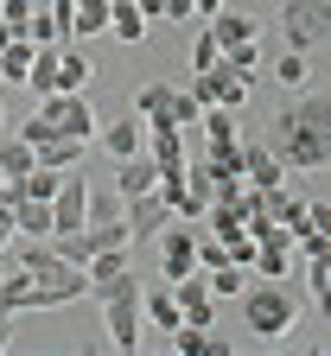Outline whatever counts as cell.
<instances>
[{
    "label": "cell",
    "mask_w": 331,
    "mask_h": 356,
    "mask_svg": "<svg viewBox=\"0 0 331 356\" xmlns=\"http://www.w3.org/2000/svg\"><path fill=\"white\" fill-rule=\"evenodd\" d=\"M268 153L287 172H325V159H331V108H325V96H300L293 108H280L274 134H268Z\"/></svg>",
    "instance_id": "obj_1"
},
{
    "label": "cell",
    "mask_w": 331,
    "mask_h": 356,
    "mask_svg": "<svg viewBox=\"0 0 331 356\" xmlns=\"http://www.w3.org/2000/svg\"><path fill=\"white\" fill-rule=\"evenodd\" d=\"M236 299H243V331H249V337L280 343V337L300 331V299L280 286V280H255V274H249V286L236 293Z\"/></svg>",
    "instance_id": "obj_2"
},
{
    "label": "cell",
    "mask_w": 331,
    "mask_h": 356,
    "mask_svg": "<svg viewBox=\"0 0 331 356\" xmlns=\"http://www.w3.org/2000/svg\"><path fill=\"white\" fill-rule=\"evenodd\" d=\"M102 325H109V343H115L121 356L140 350V331H147V318H140V280H134V274H128L115 293H102Z\"/></svg>",
    "instance_id": "obj_3"
},
{
    "label": "cell",
    "mask_w": 331,
    "mask_h": 356,
    "mask_svg": "<svg viewBox=\"0 0 331 356\" xmlns=\"http://www.w3.org/2000/svg\"><path fill=\"white\" fill-rule=\"evenodd\" d=\"M38 115L52 121L58 134H70V140H96V127H102L83 89H64V96H45V108H38Z\"/></svg>",
    "instance_id": "obj_4"
},
{
    "label": "cell",
    "mask_w": 331,
    "mask_h": 356,
    "mask_svg": "<svg viewBox=\"0 0 331 356\" xmlns=\"http://www.w3.org/2000/svg\"><path fill=\"white\" fill-rule=\"evenodd\" d=\"M192 96H198L204 108H243V96H249V76H243V70H229V64L217 58L210 70H198V76H192Z\"/></svg>",
    "instance_id": "obj_5"
},
{
    "label": "cell",
    "mask_w": 331,
    "mask_h": 356,
    "mask_svg": "<svg viewBox=\"0 0 331 356\" xmlns=\"http://www.w3.org/2000/svg\"><path fill=\"white\" fill-rule=\"evenodd\" d=\"M280 32H287V51H318V38H325V0H287L280 7Z\"/></svg>",
    "instance_id": "obj_6"
},
{
    "label": "cell",
    "mask_w": 331,
    "mask_h": 356,
    "mask_svg": "<svg viewBox=\"0 0 331 356\" xmlns=\"http://www.w3.org/2000/svg\"><path fill=\"white\" fill-rule=\"evenodd\" d=\"M121 222H128V242H153L166 222H172V204L160 191H140V197H121Z\"/></svg>",
    "instance_id": "obj_7"
},
{
    "label": "cell",
    "mask_w": 331,
    "mask_h": 356,
    "mask_svg": "<svg viewBox=\"0 0 331 356\" xmlns=\"http://www.w3.org/2000/svg\"><path fill=\"white\" fill-rule=\"evenodd\" d=\"M236 165H243V185L249 191H274L280 178H287V165L268 153V140H236Z\"/></svg>",
    "instance_id": "obj_8"
},
{
    "label": "cell",
    "mask_w": 331,
    "mask_h": 356,
    "mask_svg": "<svg viewBox=\"0 0 331 356\" xmlns=\"http://www.w3.org/2000/svg\"><path fill=\"white\" fill-rule=\"evenodd\" d=\"M96 140L109 159H128V153H147V121L140 115H115L109 127H96Z\"/></svg>",
    "instance_id": "obj_9"
},
{
    "label": "cell",
    "mask_w": 331,
    "mask_h": 356,
    "mask_svg": "<svg viewBox=\"0 0 331 356\" xmlns=\"http://www.w3.org/2000/svg\"><path fill=\"white\" fill-rule=\"evenodd\" d=\"M115 191H121V197L160 191V165H153L147 153H128V159H115Z\"/></svg>",
    "instance_id": "obj_10"
},
{
    "label": "cell",
    "mask_w": 331,
    "mask_h": 356,
    "mask_svg": "<svg viewBox=\"0 0 331 356\" xmlns=\"http://www.w3.org/2000/svg\"><path fill=\"white\" fill-rule=\"evenodd\" d=\"M109 32H115L121 44H140V38H147V32H153V19H147V13H140V7H134V0H109Z\"/></svg>",
    "instance_id": "obj_11"
},
{
    "label": "cell",
    "mask_w": 331,
    "mask_h": 356,
    "mask_svg": "<svg viewBox=\"0 0 331 356\" xmlns=\"http://www.w3.org/2000/svg\"><path fill=\"white\" fill-rule=\"evenodd\" d=\"M83 147H89V140H70V134H52V140H38L32 153H38V165H45V172H70V165H83Z\"/></svg>",
    "instance_id": "obj_12"
},
{
    "label": "cell",
    "mask_w": 331,
    "mask_h": 356,
    "mask_svg": "<svg viewBox=\"0 0 331 356\" xmlns=\"http://www.w3.org/2000/svg\"><path fill=\"white\" fill-rule=\"evenodd\" d=\"M204 26H210V38H217V44H243V38H261V19H255V13H229V7H223V13H210Z\"/></svg>",
    "instance_id": "obj_13"
},
{
    "label": "cell",
    "mask_w": 331,
    "mask_h": 356,
    "mask_svg": "<svg viewBox=\"0 0 331 356\" xmlns=\"http://www.w3.org/2000/svg\"><path fill=\"white\" fill-rule=\"evenodd\" d=\"M109 32V0H70V38Z\"/></svg>",
    "instance_id": "obj_14"
},
{
    "label": "cell",
    "mask_w": 331,
    "mask_h": 356,
    "mask_svg": "<svg viewBox=\"0 0 331 356\" xmlns=\"http://www.w3.org/2000/svg\"><path fill=\"white\" fill-rule=\"evenodd\" d=\"M140 318H147V325H160V331H178V299H172V286L140 293Z\"/></svg>",
    "instance_id": "obj_15"
},
{
    "label": "cell",
    "mask_w": 331,
    "mask_h": 356,
    "mask_svg": "<svg viewBox=\"0 0 331 356\" xmlns=\"http://www.w3.org/2000/svg\"><path fill=\"white\" fill-rule=\"evenodd\" d=\"M13 229L20 236H52V204L45 197H20L13 204Z\"/></svg>",
    "instance_id": "obj_16"
},
{
    "label": "cell",
    "mask_w": 331,
    "mask_h": 356,
    "mask_svg": "<svg viewBox=\"0 0 331 356\" xmlns=\"http://www.w3.org/2000/svg\"><path fill=\"white\" fill-rule=\"evenodd\" d=\"M64 89H89V58L70 51V44H58V96Z\"/></svg>",
    "instance_id": "obj_17"
},
{
    "label": "cell",
    "mask_w": 331,
    "mask_h": 356,
    "mask_svg": "<svg viewBox=\"0 0 331 356\" xmlns=\"http://www.w3.org/2000/svg\"><path fill=\"white\" fill-rule=\"evenodd\" d=\"M32 51L38 44L20 32V38H7V51H0V76H13V83H26V70H32Z\"/></svg>",
    "instance_id": "obj_18"
},
{
    "label": "cell",
    "mask_w": 331,
    "mask_h": 356,
    "mask_svg": "<svg viewBox=\"0 0 331 356\" xmlns=\"http://www.w3.org/2000/svg\"><path fill=\"white\" fill-rule=\"evenodd\" d=\"M32 165H38V153L20 140V134H7V140H0V172H7V178H26Z\"/></svg>",
    "instance_id": "obj_19"
},
{
    "label": "cell",
    "mask_w": 331,
    "mask_h": 356,
    "mask_svg": "<svg viewBox=\"0 0 331 356\" xmlns=\"http://www.w3.org/2000/svg\"><path fill=\"white\" fill-rule=\"evenodd\" d=\"M223 64H229V70H243V76L255 83V70H261V38H243V44H223Z\"/></svg>",
    "instance_id": "obj_20"
},
{
    "label": "cell",
    "mask_w": 331,
    "mask_h": 356,
    "mask_svg": "<svg viewBox=\"0 0 331 356\" xmlns=\"http://www.w3.org/2000/svg\"><path fill=\"white\" fill-rule=\"evenodd\" d=\"M204 280H210V293H217V299H236V293L249 286V267H236V261H223V267H210Z\"/></svg>",
    "instance_id": "obj_21"
},
{
    "label": "cell",
    "mask_w": 331,
    "mask_h": 356,
    "mask_svg": "<svg viewBox=\"0 0 331 356\" xmlns=\"http://www.w3.org/2000/svg\"><path fill=\"white\" fill-rule=\"evenodd\" d=\"M166 121H172V127H198V121H204V102L192 96V89H172V102H166Z\"/></svg>",
    "instance_id": "obj_22"
},
{
    "label": "cell",
    "mask_w": 331,
    "mask_h": 356,
    "mask_svg": "<svg viewBox=\"0 0 331 356\" xmlns=\"http://www.w3.org/2000/svg\"><path fill=\"white\" fill-rule=\"evenodd\" d=\"M274 83H280V89H306V83H312L306 51H287V58H280V64H274Z\"/></svg>",
    "instance_id": "obj_23"
},
{
    "label": "cell",
    "mask_w": 331,
    "mask_h": 356,
    "mask_svg": "<svg viewBox=\"0 0 331 356\" xmlns=\"http://www.w3.org/2000/svg\"><path fill=\"white\" fill-rule=\"evenodd\" d=\"M166 102H172V83H147V89L134 96V115H140V121H160Z\"/></svg>",
    "instance_id": "obj_24"
},
{
    "label": "cell",
    "mask_w": 331,
    "mask_h": 356,
    "mask_svg": "<svg viewBox=\"0 0 331 356\" xmlns=\"http://www.w3.org/2000/svg\"><path fill=\"white\" fill-rule=\"evenodd\" d=\"M217 58H223V44H217V38H210V26L198 19V32H192V76H198V70H210Z\"/></svg>",
    "instance_id": "obj_25"
},
{
    "label": "cell",
    "mask_w": 331,
    "mask_h": 356,
    "mask_svg": "<svg viewBox=\"0 0 331 356\" xmlns=\"http://www.w3.org/2000/svg\"><path fill=\"white\" fill-rule=\"evenodd\" d=\"M89 222H121V191L89 185Z\"/></svg>",
    "instance_id": "obj_26"
},
{
    "label": "cell",
    "mask_w": 331,
    "mask_h": 356,
    "mask_svg": "<svg viewBox=\"0 0 331 356\" xmlns=\"http://www.w3.org/2000/svg\"><path fill=\"white\" fill-rule=\"evenodd\" d=\"M20 32H26V38H32V44H70V38H64V26H58V19H52V13H32V19H26V26H20Z\"/></svg>",
    "instance_id": "obj_27"
},
{
    "label": "cell",
    "mask_w": 331,
    "mask_h": 356,
    "mask_svg": "<svg viewBox=\"0 0 331 356\" xmlns=\"http://www.w3.org/2000/svg\"><path fill=\"white\" fill-rule=\"evenodd\" d=\"M300 267H306V286H312V299H331V254H306Z\"/></svg>",
    "instance_id": "obj_28"
},
{
    "label": "cell",
    "mask_w": 331,
    "mask_h": 356,
    "mask_svg": "<svg viewBox=\"0 0 331 356\" xmlns=\"http://www.w3.org/2000/svg\"><path fill=\"white\" fill-rule=\"evenodd\" d=\"M52 134H58L52 121H45V115H32V121L20 127V140H26V147H38V140H52Z\"/></svg>",
    "instance_id": "obj_29"
},
{
    "label": "cell",
    "mask_w": 331,
    "mask_h": 356,
    "mask_svg": "<svg viewBox=\"0 0 331 356\" xmlns=\"http://www.w3.org/2000/svg\"><path fill=\"white\" fill-rule=\"evenodd\" d=\"M0 19H7V26H26L32 19V0H0Z\"/></svg>",
    "instance_id": "obj_30"
},
{
    "label": "cell",
    "mask_w": 331,
    "mask_h": 356,
    "mask_svg": "<svg viewBox=\"0 0 331 356\" xmlns=\"http://www.w3.org/2000/svg\"><path fill=\"white\" fill-rule=\"evenodd\" d=\"M13 236H20V229H13V204H0V248H7Z\"/></svg>",
    "instance_id": "obj_31"
},
{
    "label": "cell",
    "mask_w": 331,
    "mask_h": 356,
    "mask_svg": "<svg viewBox=\"0 0 331 356\" xmlns=\"http://www.w3.org/2000/svg\"><path fill=\"white\" fill-rule=\"evenodd\" d=\"M160 19H192V0H166V7H160Z\"/></svg>",
    "instance_id": "obj_32"
},
{
    "label": "cell",
    "mask_w": 331,
    "mask_h": 356,
    "mask_svg": "<svg viewBox=\"0 0 331 356\" xmlns=\"http://www.w3.org/2000/svg\"><path fill=\"white\" fill-rule=\"evenodd\" d=\"M229 0H192V19H210V13H223Z\"/></svg>",
    "instance_id": "obj_33"
},
{
    "label": "cell",
    "mask_w": 331,
    "mask_h": 356,
    "mask_svg": "<svg viewBox=\"0 0 331 356\" xmlns=\"http://www.w3.org/2000/svg\"><path fill=\"white\" fill-rule=\"evenodd\" d=\"M7 38H20V26H7V19H0V51H7Z\"/></svg>",
    "instance_id": "obj_34"
}]
</instances>
